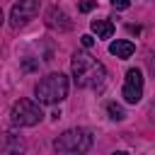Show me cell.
<instances>
[{
    "label": "cell",
    "mask_w": 155,
    "mask_h": 155,
    "mask_svg": "<svg viewBox=\"0 0 155 155\" xmlns=\"http://www.w3.org/2000/svg\"><path fill=\"white\" fill-rule=\"evenodd\" d=\"M131 2H133V0H111V5H114L116 10H126V7H131Z\"/></svg>",
    "instance_id": "cell-12"
},
{
    "label": "cell",
    "mask_w": 155,
    "mask_h": 155,
    "mask_svg": "<svg viewBox=\"0 0 155 155\" xmlns=\"http://www.w3.org/2000/svg\"><path fill=\"white\" fill-rule=\"evenodd\" d=\"M94 5H97V0H82V2L78 5V10H80V12H90V10H94Z\"/></svg>",
    "instance_id": "cell-11"
},
{
    "label": "cell",
    "mask_w": 155,
    "mask_h": 155,
    "mask_svg": "<svg viewBox=\"0 0 155 155\" xmlns=\"http://www.w3.org/2000/svg\"><path fill=\"white\" fill-rule=\"evenodd\" d=\"M80 41H82V46H85V48H90V46L94 44V39H92L90 34H82V36H80Z\"/></svg>",
    "instance_id": "cell-13"
},
{
    "label": "cell",
    "mask_w": 155,
    "mask_h": 155,
    "mask_svg": "<svg viewBox=\"0 0 155 155\" xmlns=\"http://www.w3.org/2000/svg\"><path fill=\"white\" fill-rule=\"evenodd\" d=\"M92 31L97 34V39H111V34H114V24H111V19H92Z\"/></svg>",
    "instance_id": "cell-9"
},
{
    "label": "cell",
    "mask_w": 155,
    "mask_h": 155,
    "mask_svg": "<svg viewBox=\"0 0 155 155\" xmlns=\"http://www.w3.org/2000/svg\"><path fill=\"white\" fill-rule=\"evenodd\" d=\"M68 75L63 73H48L46 78H41L34 87V94H36V102L39 104H56V102H63L68 97Z\"/></svg>",
    "instance_id": "cell-2"
},
{
    "label": "cell",
    "mask_w": 155,
    "mask_h": 155,
    "mask_svg": "<svg viewBox=\"0 0 155 155\" xmlns=\"http://www.w3.org/2000/svg\"><path fill=\"white\" fill-rule=\"evenodd\" d=\"M121 97H124L128 104H138V102H140V97H143V73H140L138 68H131V70L126 73Z\"/></svg>",
    "instance_id": "cell-6"
},
{
    "label": "cell",
    "mask_w": 155,
    "mask_h": 155,
    "mask_svg": "<svg viewBox=\"0 0 155 155\" xmlns=\"http://www.w3.org/2000/svg\"><path fill=\"white\" fill-rule=\"evenodd\" d=\"M133 51H136V46H133L128 39H116V41L109 44V53L116 56V58H131Z\"/></svg>",
    "instance_id": "cell-8"
},
{
    "label": "cell",
    "mask_w": 155,
    "mask_h": 155,
    "mask_svg": "<svg viewBox=\"0 0 155 155\" xmlns=\"http://www.w3.org/2000/svg\"><path fill=\"white\" fill-rule=\"evenodd\" d=\"M44 111L39 107V102H31V99H17L10 109V121L15 126H36L41 121Z\"/></svg>",
    "instance_id": "cell-4"
},
{
    "label": "cell",
    "mask_w": 155,
    "mask_h": 155,
    "mask_svg": "<svg viewBox=\"0 0 155 155\" xmlns=\"http://www.w3.org/2000/svg\"><path fill=\"white\" fill-rule=\"evenodd\" d=\"M111 155H128V153H124V150H116V153H111Z\"/></svg>",
    "instance_id": "cell-14"
},
{
    "label": "cell",
    "mask_w": 155,
    "mask_h": 155,
    "mask_svg": "<svg viewBox=\"0 0 155 155\" xmlns=\"http://www.w3.org/2000/svg\"><path fill=\"white\" fill-rule=\"evenodd\" d=\"M107 111H109V116H111L114 121H124V119H126L124 109H121V107H119L116 102H109V104H107Z\"/></svg>",
    "instance_id": "cell-10"
},
{
    "label": "cell",
    "mask_w": 155,
    "mask_h": 155,
    "mask_svg": "<svg viewBox=\"0 0 155 155\" xmlns=\"http://www.w3.org/2000/svg\"><path fill=\"white\" fill-rule=\"evenodd\" d=\"M92 148V133L87 128H68L53 140L56 155H85Z\"/></svg>",
    "instance_id": "cell-3"
},
{
    "label": "cell",
    "mask_w": 155,
    "mask_h": 155,
    "mask_svg": "<svg viewBox=\"0 0 155 155\" xmlns=\"http://www.w3.org/2000/svg\"><path fill=\"white\" fill-rule=\"evenodd\" d=\"M39 7H41V0H19L10 12V24L15 29L24 27L29 19H34L39 15Z\"/></svg>",
    "instance_id": "cell-5"
},
{
    "label": "cell",
    "mask_w": 155,
    "mask_h": 155,
    "mask_svg": "<svg viewBox=\"0 0 155 155\" xmlns=\"http://www.w3.org/2000/svg\"><path fill=\"white\" fill-rule=\"evenodd\" d=\"M46 24H48L51 29H58V31H68V29L73 27L70 17H68L61 7H51V10L46 12Z\"/></svg>",
    "instance_id": "cell-7"
},
{
    "label": "cell",
    "mask_w": 155,
    "mask_h": 155,
    "mask_svg": "<svg viewBox=\"0 0 155 155\" xmlns=\"http://www.w3.org/2000/svg\"><path fill=\"white\" fill-rule=\"evenodd\" d=\"M2 19H5V15H2V10H0V24H2Z\"/></svg>",
    "instance_id": "cell-15"
},
{
    "label": "cell",
    "mask_w": 155,
    "mask_h": 155,
    "mask_svg": "<svg viewBox=\"0 0 155 155\" xmlns=\"http://www.w3.org/2000/svg\"><path fill=\"white\" fill-rule=\"evenodd\" d=\"M70 70H73V80L78 87L102 90V85L107 80V68L97 58H92L90 53H73Z\"/></svg>",
    "instance_id": "cell-1"
}]
</instances>
